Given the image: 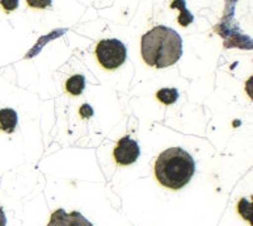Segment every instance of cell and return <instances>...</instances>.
Masks as SVG:
<instances>
[{
  "label": "cell",
  "instance_id": "1",
  "mask_svg": "<svg viewBox=\"0 0 253 226\" xmlns=\"http://www.w3.org/2000/svg\"><path fill=\"white\" fill-rule=\"evenodd\" d=\"M182 56V40L176 30L158 25L142 37V58L148 66L166 68Z\"/></svg>",
  "mask_w": 253,
  "mask_h": 226
},
{
  "label": "cell",
  "instance_id": "2",
  "mask_svg": "<svg viewBox=\"0 0 253 226\" xmlns=\"http://www.w3.org/2000/svg\"><path fill=\"white\" fill-rule=\"evenodd\" d=\"M196 172V163L192 155L181 147H170L159 155L155 162V176L166 188H184Z\"/></svg>",
  "mask_w": 253,
  "mask_h": 226
},
{
  "label": "cell",
  "instance_id": "3",
  "mask_svg": "<svg viewBox=\"0 0 253 226\" xmlns=\"http://www.w3.org/2000/svg\"><path fill=\"white\" fill-rule=\"evenodd\" d=\"M96 56L98 63L106 70H116L125 63L127 49L124 42L117 38L101 40L96 46Z\"/></svg>",
  "mask_w": 253,
  "mask_h": 226
},
{
  "label": "cell",
  "instance_id": "4",
  "mask_svg": "<svg viewBox=\"0 0 253 226\" xmlns=\"http://www.w3.org/2000/svg\"><path fill=\"white\" fill-rule=\"evenodd\" d=\"M113 155L116 162L118 165H121V166L132 165L136 159L139 158V145H138V142L135 140H132L130 136L122 137L121 140L118 141L117 146L114 147Z\"/></svg>",
  "mask_w": 253,
  "mask_h": 226
},
{
  "label": "cell",
  "instance_id": "5",
  "mask_svg": "<svg viewBox=\"0 0 253 226\" xmlns=\"http://www.w3.org/2000/svg\"><path fill=\"white\" fill-rule=\"evenodd\" d=\"M47 226H93L82 213L71 212L67 213L64 209H57L54 212Z\"/></svg>",
  "mask_w": 253,
  "mask_h": 226
},
{
  "label": "cell",
  "instance_id": "6",
  "mask_svg": "<svg viewBox=\"0 0 253 226\" xmlns=\"http://www.w3.org/2000/svg\"><path fill=\"white\" fill-rule=\"evenodd\" d=\"M17 125V113L12 108L0 110V129L7 133H12Z\"/></svg>",
  "mask_w": 253,
  "mask_h": 226
},
{
  "label": "cell",
  "instance_id": "7",
  "mask_svg": "<svg viewBox=\"0 0 253 226\" xmlns=\"http://www.w3.org/2000/svg\"><path fill=\"white\" fill-rule=\"evenodd\" d=\"M85 88V78L82 74H76V75L68 78L66 82V90L68 94L72 96H79Z\"/></svg>",
  "mask_w": 253,
  "mask_h": 226
},
{
  "label": "cell",
  "instance_id": "8",
  "mask_svg": "<svg viewBox=\"0 0 253 226\" xmlns=\"http://www.w3.org/2000/svg\"><path fill=\"white\" fill-rule=\"evenodd\" d=\"M156 98L163 104L170 106V104L177 102L178 91L177 88H162V90H159L156 92Z\"/></svg>",
  "mask_w": 253,
  "mask_h": 226
},
{
  "label": "cell",
  "instance_id": "9",
  "mask_svg": "<svg viewBox=\"0 0 253 226\" xmlns=\"http://www.w3.org/2000/svg\"><path fill=\"white\" fill-rule=\"evenodd\" d=\"M170 8H178V9L181 11V15L177 17V21L180 25H182V27H188L190 23H193L194 17H193L192 13L186 9L185 1H173V3L170 4Z\"/></svg>",
  "mask_w": 253,
  "mask_h": 226
},
{
  "label": "cell",
  "instance_id": "10",
  "mask_svg": "<svg viewBox=\"0 0 253 226\" xmlns=\"http://www.w3.org/2000/svg\"><path fill=\"white\" fill-rule=\"evenodd\" d=\"M238 211L239 215L252 225V203H250L247 199L239 200Z\"/></svg>",
  "mask_w": 253,
  "mask_h": 226
},
{
  "label": "cell",
  "instance_id": "11",
  "mask_svg": "<svg viewBox=\"0 0 253 226\" xmlns=\"http://www.w3.org/2000/svg\"><path fill=\"white\" fill-rule=\"evenodd\" d=\"M79 113L83 118H89V117L93 116V110H92V107L89 104H83L80 107Z\"/></svg>",
  "mask_w": 253,
  "mask_h": 226
},
{
  "label": "cell",
  "instance_id": "12",
  "mask_svg": "<svg viewBox=\"0 0 253 226\" xmlns=\"http://www.w3.org/2000/svg\"><path fill=\"white\" fill-rule=\"evenodd\" d=\"M0 4L5 8V11H11V9L17 8V1L16 0H13V1H4L3 0V1H0Z\"/></svg>",
  "mask_w": 253,
  "mask_h": 226
},
{
  "label": "cell",
  "instance_id": "13",
  "mask_svg": "<svg viewBox=\"0 0 253 226\" xmlns=\"http://www.w3.org/2000/svg\"><path fill=\"white\" fill-rule=\"evenodd\" d=\"M50 3H51V1H31V0L28 1V4H29L31 7H41V8L47 7V5H50Z\"/></svg>",
  "mask_w": 253,
  "mask_h": 226
},
{
  "label": "cell",
  "instance_id": "14",
  "mask_svg": "<svg viewBox=\"0 0 253 226\" xmlns=\"http://www.w3.org/2000/svg\"><path fill=\"white\" fill-rule=\"evenodd\" d=\"M5 224H7V217H5L3 208L0 207V226H5Z\"/></svg>",
  "mask_w": 253,
  "mask_h": 226
}]
</instances>
